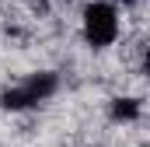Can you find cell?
Listing matches in <instances>:
<instances>
[{
	"label": "cell",
	"mask_w": 150,
	"mask_h": 147,
	"mask_svg": "<svg viewBox=\"0 0 150 147\" xmlns=\"http://www.w3.org/2000/svg\"><path fill=\"white\" fill-rule=\"evenodd\" d=\"M35 4H42V7H45V4H49V0H35Z\"/></svg>",
	"instance_id": "5"
},
{
	"label": "cell",
	"mask_w": 150,
	"mask_h": 147,
	"mask_svg": "<svg viewBox=\"0 0 150 147\" xmlns=\"http://www.w3.org/2000/svg\"><path fill=\"white\" fill-rule=\"evenodd\" d=\"M56 88H59L56 74H52V70H38V74H28L25 81H18L14 88H7V91L0 95V105L11 109V112L35 109V105L49 102V98L56 95Z\"/></svg>",
	"instance_id": "2"
},
{
	"label": "cell",
	"mask_w": 150,
	"mask_h": 147,
	"mask_svg": "<svg viewBox=\"0 0 150 147\" xmlns=\"http://www.w3.org/2000/svg\"><path fill=\"white\" fill-rule=\"evenodd\" d=\"M112 116L115 119H136V116H140V102H133V98H115L112 102Z\"/></svg>",
	"instance_id": "3"
},
{
	"label": "cell",
	"mask_w": 150,
	"mask_h": 147,
	"mask_svg": "<svg viewBox=\"0 0 150 147\" xmlns=\"http://www.w3.org/2000/svg\"><path fill=\"white\" fill-rule=\"evenodd\" d=\"M80 32H84V42L91 49H108V46H115V39L122 32L119 7H115L112 0H91V4H84Z\"/></svg>",
	"instance_id": "1"
},
{
	"label": "cell",
	"mask_w": 150,
	"mask_h": 147,
	"mask_svg": "<svg viewBox=\"0 0 150 147\" xmlns=\"http://www.w3.org/2000/svg\"><path fill=\"white\" fill-rule=\"evenodd\" d=\"M122 4H140V0H122Z\"/></svg>",
	"instance_id": "4"
}]
</instances>
